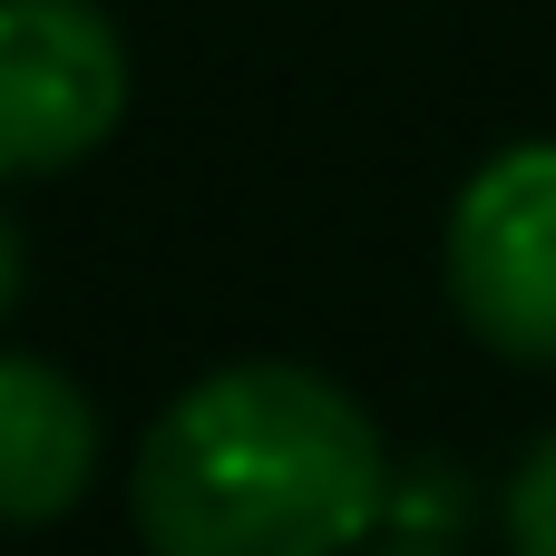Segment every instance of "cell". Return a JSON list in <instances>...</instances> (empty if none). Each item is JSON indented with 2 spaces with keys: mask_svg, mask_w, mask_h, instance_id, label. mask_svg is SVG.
<instances>
[{
  "mask_svg": "<svg viewBox=\"0 0 556 556\" xmlns=\"http://www.w3.org/2000/svg\"><path fill=\"white\" fill-rule=\"evenodd\" d=\"M147 556H352L391 508L371 410L303 362H225L137 450Z\"/></svg>",
  "mask_w": 556,
  "mask_h": 556,
  "instance_id": "6da1fadb",
  "label": "cell"
},
{
  "mask_svg": "<svg viewBox=\"0 0 556 556\" xmlns=\"http://www.w3.org/2000/svg\"><path fill=\"white\" fill-rule=\"evenodd\" d=\"M450 303L459 323L556 371V137L498 147L450 205Z\"/></svg>",
  "mask_w": 556,
  "mask_h": 556,
  "instance_id": "7a4b0ae2",
  "label": "cell"
},
{
  "mask_svg": "<svg viewBox=\"0 0 556 556\" xmlns=\"http://www.w3.org/2000/svg\"><path fill=\"white\" fill-rule=\"evenodd\" d=\"M127 117V39L98 0H0V176H59Z\"/></svg>",
  "mask_w": 556,
  "mask_h": 556,
  "instance_id": "3957f363",
  "label": "cell"
},
{
  "mask_svg": "<svg viewBox=\"0 0 556 556\" xmlns=\"http://www.w3.org/2000/svg\"><path fill=\"white\" fill-rule=\"evenodd\" d=\"M98 479V410L59 362L0 352V528H49Z\"/></svg>",
  "mask_w": 556,
  "mask_h": 556,
  "instance_id": "277c9868",
  "label": "cell"
},
{
  "mask_svg": "<svg viewBox=\"0 0 556 556\" xmlns=\"http://www.w3.org/2000/svg\"><path fill=\"white\" fill-rule=\"evenodd\" d=\"M508 556H556V440H538L508 479Z\"/></svg>",
  "mask_w": 556,
  "mask_h": 556,
  "instance_id": "5b68a950",
  "label": "cell"
},
{
  "mask_svg": "<svg viewBox=\"0 0 556 556\" xmlns=\"http://www.w3.org/2000/svg\"><path fill=\"white\" fill-rule=\"evenodd\" d=\"M20 283H29V244H20V225L0 215V313L20 303Z\"/></svg>",
  "mask_w": 556,
  "mask_h": 556,
  "instance_id": "8992f818",
  "label": "cell"
},
{
  "mask_svg": "<svg viewBox=\"0 0 556 556\" xmlns=\"http://www.w3.org/2000/svg\"><path fill=\"white\" fill-rule=\"evenodd\" d=\"M381 556H450V547H420V538H410V547H381Z\"/></svg>",
  "mask_w": 556,
  "mask_h": 556,
  "instance_id": "52a82bcc",
  "label": "cell"
}]
</instances>
